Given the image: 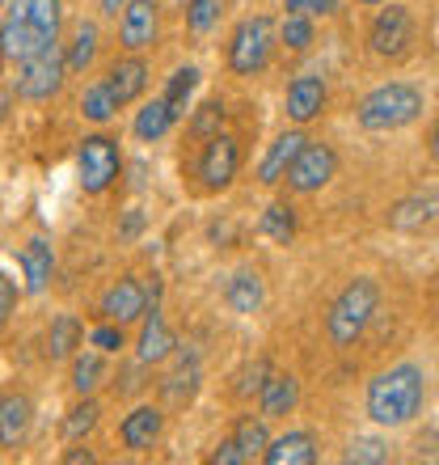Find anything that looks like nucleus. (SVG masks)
<instances>
[{"mask_svg": "<svg viewBox=\"0 0 439 465\" xmlns=\"http://www.w3.org/2000/svg\"><path fill=\"white\" fill-rule=\"evenodd\" d=\"M144 309H148V288L135 275H122L119 283H110L106 292H102L98 301V313L106 322H119V326H127V322L135 318H144Z\"/></svg>", "mask_w": 439, "mask_h": 465, "instance_id": "11", "label": "nucleus"}, {"mask_svg": "<svg viewBox=\"0 0 439 465\" xmlns=\"http://www.w3.org/2000/svg\"><path fill=\"white\" fill-rule=\"evenodd\" d=\"M81 322L73 318V313H60V318L51 322L47 331V355L51 360H68V355H76V347H81Z\"/></svg>", "mask_w": 439, "mask_h": 465, "instance_id": "25", "label": "nucleus"}, {"mask_svg": "<svg viewBox=\"0 0 439 465\" xmlns=\"http://www.w3.org/2000/svg\"><path fill=\"white\" fill-rule=\"evenodd\" d=\"M170 127H173V111H170V102H165V98L148 102L144 111L135 114V135H140V140H148V144H152V140H161Z\"/></svg>", "mask_w": 439, "mask_h": 465, "instance_id": "26", "label": "nucleus"}, {"mask_svg": "<svg viewBox=\"0 0 439 465\" xmlns=\"http://www.w3.org/2000/svg\"><path fill=\"white\" fill-rule=\"evenodd\" d=\"M170 351H173V334L165 326V318L152 309L144 318V331H140V364H161Z\"/></svg>", "mask_w": 439, "mask_h": 465, "instance_id": "23", "label": "nucleus"}, {"mask_svg": "<svg viewBox=\"0 0 439 465\" xmlns=\"http://www.w3.org/2000/svg\"><path fill=\"white\" fill-rule=\"evenodd\" d=\"M418 114H423V89L405 85V81H389L359 102L364 132H397V127H410Z\"/></svg>", "mask_w": 439, "mask_h": 465, "instance_id": "3", "label": "nucleus"}, {"mask_svg": "<svg viewBox=\"0 0 439 465\" xmlns=\"http://www.w3.org/2000/svg\"><path fill=\"white\" fill-rule=\"evenodd\" d=\"M220 123H224V106H220V102H208V106H199L195 123H190V132H195V135H216Z\"/></svg>", "mask_w": 439, "mask_h": 465, "instance_id": "37", "label": "nucleus"}, {"mask_svg": "<svg viewBox=\"0 0 439 465\" xmlns=\"http://www.w3.org/2000/svg\"><path fill=\"white\" fill-rule=\"evenodd\" d=\"M346 461H359V465H380L389 461V449L380 440H355L351 449H346Z\"/></svg>", "mask_w": 439, "mask_h": 465, "instance_id": "36", "label": "nucleus"}, {"mask_svg": "<svg viewBox=\"0 0 439 465\" xmlns=\"http://www.w3.org/2000/svg\"><path fill=\"white\" fill-rule=\"evenodd\" d=\"M427 402V377L418 364H397L367 385V415L380 428H405Z\"/></svg>", "mask_w": 439, "mask_h": 465, "instance_id": "2", "label": "nucleus"}, {"mask_svg": "<svg viewBox=\"0 0 439 465\" xmlns=\"http://www.w3.org/2000/svg\"><path fill=\"white\" fill-rule=\"evenodd\" d=\"M89 343L98 347V351H119L122 347V326L119 322H106V326H98V331L89 334Z\"/></svg>", "mask_w": 439, "mask_h": 465, "instance_id": "38", "label": "nucleus"}, {"mask_svg": "<svg viewBox=\"0 0 439 465\" xmlns=\"http://www.w3.org/2000/svg\"><path fill=\"white\" fill-rule=\"evenodd\" d=\"M119 9H127V0H102V13H106V17H119Z\"/></svg>", "mask_w": 439, "mask_h": 465, "instance_id": "45", "label": "nucleus"}, {"mask_svg": "<svg viewBox=\"0 0 439 465\" xmlns=\"http://www.w3.org/2000/svg\"><path fill=\"white\" fill-rule=\"evenodd\" d=\"M283 43L292 51H305L313 43V22H308L305 13H288V22H283Z\"/></svg>", "mask_w": 439, "mask_h": 465, "instance_id": "34", "label": "nucleus"}, {"mask_svg": "<svg viewBox=\"0 0 439 465\" xmlns=\"http://www.w3.org/2000/svg\"><path fill=\"white\" fill-rule=\"evenodd\" d=\"M195 385H199V364L195 360H182L178 372L165 381V393H170L173 402H190V398H195Z\"/></svg>", "mask_w": 439, "mask_h": 465, "instance_id": "33", "label": "nucleus"}, {"mask_svg": "<svg viewBox=\"0 0 439 465\" xmlns=\"http://www.w3.org/2000/svg\"><path fill=\"white\" fill-rule=\"evenodd\" d=\"M119 38L127 51H144L157 43V0H127Z\"/></svg>", "mask_w": 439, "mask_h": 465, "instance_id": "12", "label": "nucleus"}, {"mask_svg": "<svg viewBox=\"0 0 439 465\" xmlns=\"http://www.w3.org/2000/svg\"><path fill=\"white\" fill-rule=\"evenodd\" d=\"M76 165H81V186H85L89 195H102L119 178V165H122L119 144L110 135H85L81 153H76Z\"/></svg>", "mask_w": 439, "mask_h": 465, "instance_id": "6", "label": "nucleus"}, {"mask_svg": "<svg viewBox=\"0 0 439 465\" xmlns=\"http://www.w3.org/2000/svg\"><path fill=\"white\" fill-rule=\"evenodd\" d=\"M102 377H106V364H102L98 351H85L73 360V390L81 393V398H89V393L98 390Z\"/></svg>", "mask_w": 439, "mask_h": 465, "instance_id": "28", "label": "nucleus"}, {"mask_svg": "<svg viewBox=\"0 0 439 465\" xmlns=\"http://www.w3.org/2000/svg\"><path fill=\"white\" fill-rule=\"evenodd\" d=\"M5 111H9V94L0 89V119H5Z\"/></svg>", "mask_w": 439, "mask_h": 465, "instance_id": "48", "label": "nucleus"}, {"mask_svg": "<svg viewBox=\"0 0 439 465\" xmlns=\"http://www.w3.org/2000/svg\"><path fill=\"white\" fill-rule=\"evenodd\" d=\"M34 402L25 393H0V449H17L30 436Z\"/></svg>", "mask_w": 439, "mask_h": 465, "instance_id": "13", "label": "nucleus"}, {"mask_svg": "<svg viewBox=\"0 0 439 465\" xmlns=\"http://www.w3.org/2000/svg\"><path fill=\"white\" fill-rule=\"evenodd\" d=\"M364 5H385V0H364Z\"/></svg>", "mask_w": 439, "mask_h": 465, "instance_id": "49", "label": "nucleus"}, {"mask_svg": "<svg viewBox=\"0 0 439 465\" xmlns=\"http://www.w3.org/2000/svg\"><path fill=\"white\" fill-rule=\"evenodd\" d=\"M22 271H25V292L38 296L43 288H47L51 271H55V254H51V242H43V237H30V242L22 245Z\"/></svg>", "mask_w": 439, "mask_h": 465, "instance_id": "17", "label": "nucleus"}, {"mask_svg": "<svg viewBox=\"0 0 439 465\" xmlns=\"http://www.w3.org/2000/svg\"><path fill=\"white\" fill-rule=\"evenodd\" d=\"M237 165H241L237 140L224 132L208 135V144L199 153V178H203V186H208V191H224V186L237 178Z\"/></svg>", "mask_w": 439, "mask_h": 465, "instance_id": "9", "label": "nucleus"}, {"mask_svg": "<svg viewBox=\"0 0 439 465\" xmlns=\"http://www.w3.org/2000/svg\"><path fill=\"white\" fill-rule=\"evenodd\" d=\"M270 51H275L270 17H249V22L237 25V35L229 43V68L237 76H258L270 64Z\"/></svg>", "mask_w": 439, "mask_h": 465, "instance_id": "5", "label": "nucleus"}, {"mask_svg": "<svg viewBox=\"0 0 439 465\" xmlns=\"http://www.w3.org/2000/svg\"><path fill=\"white\" fill-rule=\"evenodd\" d=\"M305 148V135L300 132H288V135H279L275 144H270V153L262 157V165H258V178L267 186H275V183H283L288 178V170H292V161H296V153Z\"/></svg>", "mask_w": 439, "mask_h": 465, "instance_id": "20", "label": "nucleus"}, {"mask_svg": "<svg viewBox=\"0 0 439 465\" xmlns=\"http://www.w3.org/2000/svg\"><path fill=\"white\" fill-rule=\"evenodd\" d=\"M199 85V68H178V73L170 76V89H165V102H170L173 119H182L186 114V102H190V94H195Z\"/></svg>", "mask_w": 439, "mask_h": 465, "instance_id": "29", "label": "nucleus"}, {"mask_svg": "<svg viewBox=\"0 0 439 465\" xmlns=\"http://www.w3.org/2000/svg\"><path fill=\"white\" fill-rule=\"evenodd\" d=\"M63 76H68V68H63L60 51H55V47L43 51V55H34V60L22 64V76H17V98H25V102H51L63 89Z\"/></svg>", "mask_w": 439, "mask_h": 465, "instance_id": "7", "label": "nucleus"}, {"mask_svg": "<svg viewBox=\"0 0 439 465\" xmlns=\"http://www.w3.org/2000/svg\"><path fill=\"white\" fill-rule=\"evenodd\" d=\"M334 5H338V0H288V13H321V17H326V13H334Z\"/></svg>", "mask_w": 439, "mask_h": 465, "instance_id": "40", "label": "nucleus"}, {"mask_svg": "<svg viewBox=\"0 0 439 465\" xmlns=\"http://www.w3.org/2000/svg\"><path fill=\"white\" fill-rule=\"evenodd\" d=\"M161 436V411L157 406H135L132 415L122 419L119 428V440L132 449V453H144V449H152Z\"/></svg>", "mask_w": 439, "mask_h": 465, "instance_id": "14", "label": "nucleus"}, {"mask_svg": "<svg viewBox=\"0 0 439 465\" xmlns=\"http://www.w3.org/2000/svg\"><path fill=\"white\" fill-rule=\"evenodd\" d=\"M241 461H245V453L237 449V440H224L216 453H211V465H241Z\"/></svg>", "mask_w": 439, "mask_h": 465, "instance_id": "42", "label": "nucleus"}, {"mask_svg": "<svg viewBox=\"0 0 439 465\" xmlns=\"http://www.w3.org/2000/svg\"><path fill=\"white\" fill-rule=\"evenodd\" d=\"M98 55V25L93 22H76L73 43H68V55H63V68L68 73H85L89 64Z\"/></svg>", "mask_w": 439, "mask_h": 465, "instance_id": "24", "label": "nucleus"}, {"mask_svg": "<svg viewBox=\"0 0 439 465\" xmlns=\"http://www.w3.org/2000/svg\"><path fill=\"white\" fill-rule=\"evenodd\" d=\"M262 232H267L270 242H279V245L292 242V237H296V216H292V208L275 203V208L262 212Z\"/></svg>", "mask_w": 439, "mask_h": 465, "instance_id": "31", "label": "nucleus"}, {"mask_svg": "<svg viewBox=\"0 0 439 465\" xmlns=\"http://www.w3.org/2000/svg\"><path fill=\"white\" fill-rule=\"evenodd\" d=\"M431 157L439 161V119H435V127H431Z\"/></svg>", "mask_w": 439, "mask_h": 465, "instance_id": "47", "label": "nucleus"}, {"mask_svg": "<svg viewBox=\"0 0 439 465\" xmlns=\"http://www.w3.org/2000/svg\"><path fill=\"white\" fill-rule=\"evenodd\" d=\"M423 453H427V457H439V431H431V436H427V444H423Z\"/></svg>", "mask_w": 439, "mask_h": 465, "instance_id": "46", "label": "nucleus"}, {"mask_svg": "<svg viewBox=\"0 0 439 465\" xmlns=\"http://www.w3.org/2000/svg\"><path fill=\"white\" fill-rule=\"evenodd\" d=\"M232 440H237V449L245 453V461H254V457L267 453V428L254 423V419H241L237 431H232Z\"/></svg>", "mask_w": 439, "mask_h": 465, "instance_id": "32", "label": "nucleus"}, {"mask_svg": "<svg viewBox=\"0 0 439 465\" xmlns=\"http://www.w3.org/2000/svg\"><path fill=\"white\" fill-rule=\"evenodd\" d=\"M296 402H300V381H296L292 372L267 377V385H262V415L279 419V415H288Z\"/></svg>", "mask_w": 439, "mask_h": 465, "instance_id": "22", "label": "nucleus"}, {"mask_svg": "<svg viewBox=\"0 0 439 465\" xmlns=\"http://www.w3.org/2000/svg\"><path fill=\"white\" fill-rule=\"evenodd\" d=\"M262 377H267V360H258V364L254 368H249V372H245V381H241V385H237V393H262V385H267V381H262Z\"/></svg>", "mask_w": 439, "mask_h": 465, "instance_id": "41", "label": "nucleus"}, {"mask_svg": "<svg viewBox=\"0 0 439 465\" xmlns=\"http://www.w3.org/2000/svg\"><path fill=\"white\" fill-rule=\"evenodd\" d=\"M435 216H439V191H423V195L402 199V203L389 212V224L402 232H415V229H423V224H431Z\"/></svg>", "mask_w": 439, "mask_h": 465, "instance_id": "19", "label": "nucleus"}, {"mask_svg": "<svg viewBox=\"0 0 439 465\" xmlns=\"http://www.w3.org/2000/svg\"><path fill=\"white\" fill-rule=\"evenodd\" d=\"M63 22V0H13L9 17L0 25V51L5 60H34L55 47Z\"/></svg>", "mask_w": 439, "mask_h": 465, "instance_id": "1", "label": "nucleus"}, {"mask_svg": "<svg viewBox=\"0 0 439 465\" xmlns=\"http://www.w3.org/2000/svg\"><path fill=\"white\" fill-rule=\"evenodd\" d=\"M0 64H5V51H0Z\"/></svg>", "mask_w": 439, "mask_h": 465, "instance_id": "50", "label": "nucleus"}, {"mask_svg": "<svg viewBox=\"0 0 439 465\" xmlns=\"http://www.w3.org/2000/svg\"><path fill=\"white\" fill-rule=\"evenodd\" d=\"M98 402L93 398H85V402H76L73 411H68V419H63V436L68 440H81V436H89V431L98 428Z\"/></svg>", "mask_w": 439, "mask_h": 465, "instance_id": "30", "label": "nucleus"}, {"mask_svg": "<svg viewBox=\"0 0 439 465\" xmlns=\"http://www.w3.org/2000/svg\"><path fill=\"white\" fill-rule=\"evenodd\" d=\"M367 43H372V51L376 55H385V60H397L410 43H415V17H410V9H402V5H389V9H380V17L372 22V35H367Z\"/></svg>", "mask_w": 439, "mask_h": 465, "instance_id": "10", "label": "nucleus"}, {"mask_svg": "<svg viewBox=\"0 0 439 465\" xmlns=\"http://www.w3.org/2000/svg\"><path fill=\"white\" fill-rule=\"evenodd\" d=\"M224 301H229L232 313H258L262 301H267V288H262V275L249 267H241L224 288Z\"/></svg>", "mask_w": 439, "mask_h": 465, "instance_id": "21", "label": "nucleus"}, {"mask_svg": "<svg viewBox=\"0 0 439 465\" xmlns=\"http://www.w3.org/2000/svg\"><path fill=\"white\" fill-rule=\"evenodd\" d=\"M376 305H380V288H376V283H372V280H351L338 292V301L329 305V318H326L329 339H334L338 347H351L355 339L367 331V322H372Z\"/></svg>", "mask_w": 439, "mask_h": 465, "instance_id": "4", "label": "nucleus"}, {"mask_svg": "<svg viewBox=\"0 0 439 465\" xmlns=\"http://www.w3.org/2000/svg\"><path fill=\"white\" fill-rule=\"evenodd\" d=\"M216 17H220V0H190V9H186V25L195 35H208Z\"/></svg>", "mask_w": 439, "mask_h": 465, "instance_id": "35", "label": "nucleus"}, {"mask_svg": "<svg viewBox=\"0 0 439 465\" xmlns=\"http://www.w3.org/2000/svg\"><path fill=\"white\" fill-rule=\"evenodd\" d=\"M13 309H17V283H13L9 275H0V331L9 326Z\"/></svg>", "mask_w": 439, "mask_h": 465, "instance_id": "39", "label": "nucleus"}, {"mask_svg": "<svg viewBox=\"0 0 439 465\" xmlns=\"http://www.w3.org/2000/svg\"><path fill=\"white\" fill-rule=\"evenodd\" d=\"M321 111H326V85L317 76H296L288 85V114H292V123L317 119Z\"/></svg>", "mask_w": 439, "mask_h": 465, "instance_id": "15", "label": "nucleus"}, {"mask_svg": "<svg viewBox=\"0 0 439 465\" xmlns=\"http://www.w3.org/2000/svg\"><path fill=\"white\" fill-rule=\"evenodd\" d=\"M81 461H93V453H89V449H73V453H63V465H81Z\"/></svg>", "mask_w": 439, "mask_h": 465, "instance_id": "44", "label": "nucleus"}, {"mask_svg": "<svg viewBox=\"0 0 439 465\" xmlns=\"http://www.w3.org/2000/svg\"><path fill=\"white\" fill-rule=\"evenodd\" d=\"M140 229H144V216H140V212H127V216H122V229H119V237L122 242H132V237H140Z\"/></svg>", "mask_w": 439, "mask_h": 465, "instance_id": "43", "label": "nucleus"}, {"mask_svg": "<svg viewBox=\"0 0 439 465\" xmlns=\"http://www.w3.org/2000/svg\"><path fill=\"white\" fill-rule=\"evenodd\" d=\"M81 114H85L89 123H110L119 114V98L110 94L106 81H93V85L81 94Z\"/></svg>", "mask_w": 439, "mask_h": 465, "instance_id": "27", "label": "nucleus"}, {"mask_svg": "<svg viewBox=\"0 0 439 465\" xmlns=\"http://www.w3.org/2000/svg\"><path fill=\"white\" fill-rule=\"evenodd\" d=\"M106 85H110V94L119 98V106H127V102H135L140 94H144V85H148V64L144 60H114L110 64V73H106Z\"/></svg>", "mask_w": 439, "mask_h": 465, "instance_id": "16", "label": "nucleus"}, {"mask_svg": "<svg viewBox=\"0 0 439 465\" xmlns=\"http://www.w3.org/2000/svg\"><path fill=\"white\" fill-rule=\"evenodd\" d=\"M334 170H338L334 148L305 140V148L296 153L292 170H288V186H292V191H300V195H313V191H321V186L334 178Z\"/></svg>", "mask_w": 439, "mask_h": 465, "instance_id": "8", "label": "nucleus"}, {"mask_svg": "<svg viewBox=\"0 0 439 465\" xmlns=\"http://www.w3.org/2000/svg\"><path fill=\"white\" fill-rule=\"evenodd\" d=\"M262 461L267 465H313L317 461V440L308 431H288L275 444H267Z\"/></svg>", "mask_w": 439, "mask_h": 465, "instance_id": "18", "label": "nucleus"}]
</instances>
